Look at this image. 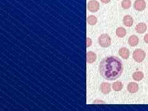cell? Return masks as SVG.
Wrapping results in <instances>:
<instances>
[{
  "mask_svg": "<svg viewBox=\"0 0 148 111\" xmlns=\"http://www.w3.org/2000/svg\"><path fill=\"white\" fill-rule=\"evenodd\" d=\"M123 71L122 60L116 56H109L104 58L100 62L99 71L104 79L113 81L121 76Z\"/></svg>",
  "mask_w": 148,
  "mask_h": 111,
  "instance_id": "cell-1",
  "label": "cell"
},
{
  "mask_svg": "<svg viewBox=\"0 0 148 111\" xmlns=\"http://www.w3.org/2000/svg\"><path fill=\"white\" fill-rule=\"evenodd\" d=\"M146 53L141 49H136L133 53V58L135 61L138 63L141 62L145 59Z\"/></svg>",
  "mask_w": 148,
  "mask_h": 111,
  "instance_id": "cell-2",
  "label": "cell"
},
{
  "mask_svg": "<svg viewBox=\"0 0 148 111\" xmlns=\"http://www.w3.org/2000/svg\"><path fill=\"white\" fill-rule=\"evenodd\" d=\"M99 45L103 48H108L110 45L111 40L108 34H102L98 39Z\"/></svg>",
  "mask_w": 148,
  "mask_h": 111,
  "instance_id": "cell-3",
  "label": "cell"
},
{
  "mask_svg": "<svg viewBox=\"0 0 148 111\" xmlns=\"http://www.w3.org/2000/svg\"><path fill=\"white\" fill-rule=\"evenodd\" d=\"M99 3L96 0H91L88 3V9L91 12H96L99 10Z\"/></svg>",
  "mask_w": 148,
  "mask_h": 111,
  "instance_id": "cell-4",
  "label": "cell"
},
{
  "mask_svg": "<svg viewBox=\"0 0 148 111\" xmlns=\"http://www.w3.org/2000/svg\"><path fill=\"white\" fill-rule=\"evenodd\" d=\"M146 4L145 0H136L134 3V8L138 11H142L145 9Z\"/></svg>",
  "mask_w": 148,
  "mask_h": 111,
  "instance_id": "cell-5",
  "label": "cell"
},
{
  "mask_svg": "<svg viewBox=\"0 0 148 111\" xmlns=\"http://www.w3.org/2000/svg\"><path fill=\"white\" fill-rule=\"evenodd\" d=\"M99 90L103 94H109L111 90V86L109 83H103L100 86Z\"/></svg>",
  "mask_w": 148,
  "mask_h": 111,
  "instance_id": "cell-6",
  "label": "cell"
},
{
  "mask_svg": "<svg viewBox=\"0 0 148 111\" xmlns=\"http://www.w3.org/2000/svg\"><path fill=\"white\" fill-rule=\"evenodd\" d=\"M128 91L131 92V93H135L139 90L138 85L135 82H131L127 86Z\"/></svg>",
  "mask_w": 148,
  "mask_h": 111,
  "instance_id": "cell-7",
  "label": "cell"
},
{
  "mask_svg": "<svg viewBox=\"0 0 148 111\" xmlns=\"http://www.w3.org/2000/svg\"><path fill=\"white\" fill-rule=\"evenodd\" d=\"M135 30L137 33L142 34L143 33H145V32L146 31L147 25L146 24H145V23H143V22L140 23V24L136 25L135 27Z\"/></svg>",
  "mask_w": 148,
  "mask_h": 111,
  "instance_id": "cell-8",
  "label": "cell"
},
{
  "mask_svg": "<svg viewBox=\"0 0 148 111\" xmlns=\"http://www.w3.org/2000/svg\"><path fill=\"white\" fill-rule=\"evenodd\" d=\"M96 59V54L92 51H88L86 54V61L88 64L94 62Z\"/></svg>",
  "mask_w": 148,
  "mask_h": 111,
  "instance_id": "cell-9",
  "label": "cell"
},
{
  "mask_svg": "<svg viewBox=\"0 0 148 111\" xmlns=\"http://www.w3.org/2000/svg\"><path fill=\"white\" fill-rule=\"evenodd\" d=\"M119 55L124 59H127L130 56L129 50L126 48H121L119 51Z\"/></svg>",
  "mask_w": 148,
  "mask_h": 111,
  "instance_id": "cell-10",
  "label": "cell"
},
{
  "mask_svg": "<svg viewBox=\"0 0 148 111\" xmlns=\"http://www.w3.org/2000/svg\"><path fill=\"white\" fill-rule=\"evenodd\" d=\"M128 44L131 46H136L139 43V38L136 35H132L128 38Z\"/></svg>",
  "mask_w": 148,
  "mask_h": 111,
  "instance_id": "cell-11",
  "label": "cell"
},
{
  "mask_svg": "<svg viewBox=\"0 0 148 111\" xmlns=\"http://www.w3.org/2000/svg\"><path fill=\"white\" fill-rule=\"evenodd\" d=\"M123 22L126 27H131L133 24V19L130 16L127 15L123 17Z\"/></svg>",
  "mask_w": 148,
  "mask_h": 111,
  "instance_id": "cell-12",
  "label": "cell"
},
{
  "mask_svg": "<svg viewBox=\"0 0 148 111\" xmlns=\"http://www.w3.org/2000/svg\"><path fill=\"white\" fill-rule=\"evenodd\" d=\"M133 78L136 81H140L144 78V74L141 71L134 72L133 74Z\"/></svg>",
  "mask_w": 148,
  "mask_h": 111,
  "instance_id": "cell-13",
  "label": "cell"
},
{
  "mask_svg": "<svg viewBox=\"0 0 148 111\" xmlns=\"http://www.w3.org/2000/svg\"><path fill=\"white\" fill-rule=\"evenodd\" d=\"M127 34L126 30L123 27H119L116 30V35L119 38H123Z\"/></svg>",
  "mask_w": 148,
  "mask_h": 111,
  "instance_id": "cell-14",
  "label": "cell"
},
{
  "mask_svg": "<svg viewBox=\"0 0 148 111\" xmlns=\"http://www.w3.org/2000/svg\"><path fill=\"white\" fill-rule=\"evenodd\" d=\"M112 88L115 91H120L123 88V84L120 82H116L112 84Z\"/></svg>",
  "mask_w": 148,
  "mask_h": 111,
  "instance_id": "cell-15",
  "label": "cell"
},
{
  "mask_svg": "<svg viewBox=\"0 0 148 111\" xmlns=\"http://www.w3.org/2000/svg\"><path fill=\"white\" fill-rule=\"evenodd\" d=\"M97 18L95 16H90L87 17V22L90 25H93L97 23Z\"/></svg>",
  "mask_w": 148,
  "mask_h": 111,
  "instance_id": "cell-16",
  "label": "cell"
},
{
  "mask_svg": "<svg viewBox=\"0 0 148 111\" xmlns=\"http://www.w3.org/2000/svg\"><path fill=\"white\" fill-rule=\"evenodd\" d=\"M122 7L124 9H128L132 6V2L130 0H123L122 1Z\"/></svg>",
  "mask_w": 148,
  "mask_h": 111,
  "instance_id": "cell-17",
  "label": "cell"
},
{
  "mask_svg": "<svg viewBox=\"0 0 148 111\" xmlns=\"http://www.w3.org/2000/svg\"><path fill=\"white\" fill-rule=\"evenodd\" d=\"M92 44V41L90 38H86V47H90Z\"/></svg>",
  "mask_w": 148,
  "mask_h": 111,
  "instance_id": "cell-18",
  "label": "cell"
},
{
  "mask_svg": "<svg viewBox=\"0 0 148 111\" xmlns=\"http://www.w3.org/2000/svg\"><path fill=\"white\" fill-rule=\"evenodd\" d=\"M144 40L145 42L148 44V34H146L145 36V38H144Z\"/></svg>",
  "mask_w": 148,
  "mask_h": 111,
  "instance_id": "cell-19",
  "label": "cell"
},
{
  "mask_svg": "<svg viewBox=\"0 0 148 111\" xmlns=\"http://www.w3.org/2000/svg\"><path fill=\"white\" fill-rule=\"evenodd\" d=\"M110 1H111V0H101V1L103 3H104V4H108Z\"/></svg>",
  "mask_w": 148,
  "mask_h": 111,
  "instance_id": "cell-20",
  "label": "cell"
}]
</instances>
